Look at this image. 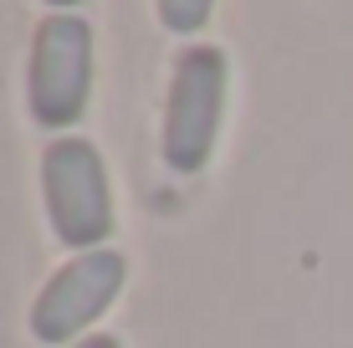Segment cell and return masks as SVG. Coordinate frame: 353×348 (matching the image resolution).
I'll return each instance as SVG.
<instances>
[{
  "label": "cell",
  "mask_w": 353,
  "mask_h": 348,
  "mask_svg": "<svg viewBox=\"0 0 353 348\" xmlns=\"http://www.w3.org/2000/svg\"><path fill=\"white\" fill-rule=\"evenodd\" d=\"M46 185V215H52L57 241L82 251H97L113 236V190H108L103 154L88 139H52L41 159Z\"/></svg>",
  "instance_id": "obj_1"
},
{
  "label": "cell",
  "mask_w": 353,
  "mask_h": 348,
  "mask_svg": "<svg viewBox=\"0 0 353 348\" xmlns=\"http://www.w3.org/2000/svg\"><path fill=\"white\" fill-rule=\"evenodd\" d=\"M225 113V52L221 46H185L174 57L164 108V159L174 174H200L215 154Z\"/></svg>",
  "instance_id": "obj_2"
},
{
  "label": "cell",
  "mask_w": 353,
  "mask_h": 348,
  "mask_svg": "<svg viewBox=\"0 0 353 348\" xmlns=\"http://www.w3.org/2000/svg\"><path fill=\"white\" fill-rule=\"evenodd\" d=\"M92 88V26L72 10H57L36 26L31 67H26V98L31 118L41 128H72L88 108Z\"/></svg>",
  "instance_id": "obj_3"
},
{
  "label": "cell",
  "mask_w": 353,
  "mask_h": 348,
  "mask_svg": "<svg viewBox=\"0 0 353 348\" xmlns=\"http://www.w3.org/2000/svg\"><path fill=\"white\" fill-rule=\"evenodd\" d=\"M123 256L108 246L97 251H82L72 256L62 272H52L46 287L36 292V307H31V333L41 343H67L77 338L82 328H92L97 318L113 307V297L123 292Z\"/></svg>",
  "instance_id": "obj_4"
},
{
  "label": "cell",
  "mask_w": 353,
  "mask_h": 348,
  "mask_svg": "<svg viewBox=\"0 0 353 348\" xmlns=\"http://www.w3.org/2000/svg\"><path fill=\"white\" fill-rule=\"evenodd\" d=\"M210 6L215 0H159V21L174 36H194L205 21H210Z\"/></svg>",
  "instance_id": "obj_5"
},
{
  "label": "cell",
  "mask_w": 353,
  "mask_h": 348,
  "mask_svg": "<svg viewBox=\"0 0 353 348\" xmlns=\"http://www.w3.org/2000/svg\"><path fill=\"white\" fill-rule=\"evenodd\" d=\"M77 348H118V338L113 333H92V338H82Z\"/></svg>",
  "instance_id": "obj_6"
},
{
  "label": "cell",
  "mask_w": 353,
  "mask_h": 348,
  "mask_svg": "<svg viewBox=\"0 0 353 348\" xmlns=\"http://www.w3.org/2000/svg\"><path fill=\"white\" fill-rule=\"evenodd\" d=\"M46 6H77V0H46Z\"/></svg>",
  "instance_id": "obj_7"
}]
</instances>
